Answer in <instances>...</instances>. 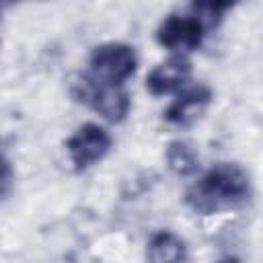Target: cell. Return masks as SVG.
Wrapping results in <instances>:
<instances>
[{"label":"cell","mask_w":263,"mask_h":263,"mask_svg":"<svg viewBox=\"0 0 263 263\" xmlns=\"http://www.w3.org/2000/svg\"><path fill=\"white\" fill-rule=\"evenodd\" d=\"M251 177L238 162H216L185 193L187 205L201 216L236 208L251 197Z\"/></svg>","instance_id":"cell-1"},{"label":"cell","mask_w":263,"mask_h":263,"mask_svg":"<svg viewBox=\"0 0 263 263\" xmlns=\"http://www.w3.org/2000/svg\"><path fill=\"white\" fill-rule=\"evenodd\" d=\"M72 95L76 101L88 105L92 111H97L103 119L111 123L123 121L132 107L129 92L123 86L99 82L90 74L78 76L72 82Z\"/></svg>","instance_id":"cell-2"},{"label":"cell","mask_w":263,"mask_h":263,"mask_svg":"<svg viewBox=\"0 0 263 263\" xmlns=\"http://www.w3.org/2000/svg\"><path fill=\"white\" fill-rule=\"evenodd\" d=\"M90 76L105 84L121 86L138 68L136 49L121 41L101 43L90 53Z\"/></svg>","instance_id":"cell-3"},{"label":"cell","mask_w":263,"mask_h":263,"mask_svg":"<svg viewBox=\"0 0 263 263\" xmlns=\"http://www.w3.org/2000/svg\"><path fill=\"white\" fill-rule=\"evenodd\" d=\"M111 144V136L105 127H101L99 123H84L68 138L66 150L74 168L80 173L101 162L109 154Z\"/></svg>","instance_id":"cell-4"},{"label":"cell","mask_w":263,"mask_h":263,"mask_svg":"<svg viewBox=\"0 0 263 263\" xmlns=\"http://www.w3.org/2000/svg\"><path fill=\"white\" fill-rule=\"evenodd\" d=\"M205 29L193 14H168L156 29V41L171 51H191L203 41Z\"/></svg>","instance_id":"cell-5"},{"label":"cell","mask_w":263,"mask_h":263,"mask_svg":"<svg viewBox=\"0 0 263 263\" xmlns=\"http://www.w3.org/2000/svg\"><path fill=\"white\" fill-rule=\"evenodd\" d=\"M214 101V90L208 84H195L177 95V99L164 111V119L173 125L187 127L197 121Z\"/></svg>","instance_id":"cell-6"},{"label":"cell","mask_w":263,"mask_h":263,"mask_svg":"<svg viewBox=\"0 0 263 263\" xmlns=\"http://www.w3.org/2000/svg\"><path fill=\"white\" fill-rule=\"evenodd\" d=\"M191 76V62L183 55V53H177L160 64H156L148 76H146V88L154 95V97H160V95H168L177 88H181Z\"/></svg>","instance_id":"cell-7"},{"label":"cell","mask_w":263,"mask_h":263,"mask_svg":"<svg viewBox=\"0 0 263 263\" xmlns=\"http://www.w3.org/2000/svg\"><path fill=\"white\" fill-rule=\"evenodd\" d=\"M148 263H185L187 259V245L181 236L171 230H160L152 234L146 247Z\"/></svg>","instance_id":"cell-8"},{"label":"cell","mask_w":263,"mask_h":263,"mask_svg":"<svg viewBox=\"0 0 263 263\" xmlns=\"http://www.w3.org/2000/svg\"><path fill=\"white\" fill-rule=\"evenodd\" d=\"M164 156H166L168 168L179 177H189L199 168V156L195 148L185 140H173L166 146Z\"/></svg>","instance_id":"cell-9"},{"label":"cell","mask_w":263,"mask_h":263,"mask_svg":"<svg viewBox=\"0 0 263 263\" xmlns=\"http://www.w3.org/2000/svg\"><path fill=\"white\" fill-rule=\"evenodd\" d=\"M226 10H230V4L228 2H199V4H193L191 6V14L203 25L205 31L212 29V27H216L224 18Z\"/></svg>","instance_id":"cell-10"},{"label":"cell","mask_w":263,"mask_h":263,"mask_svg":"<svg viewBox=\"0 0 263 263\" xmlns=\"http://www.w3.org/2000/svg\"><path fill=\"white\" fill-rule=\"evenodd\" d=\"M12 185H14V171H12V164H10V160L0 152V201L10 195Z\"/></svg>","instance_id":"cell-11"},{"label":"cell","mask_w":263,"mask_h":263,"mask_svg":"<svg viewBox=\"0 0 263 263\" xmlns=\"http://www.w3.org/2000/svg\"><path fill=\"white\" fill-rule=\"evenodd\" d=\"M216 263H240V261L234 259V257H226V259H220V261H216Z\"/></svg>","instance_id":"cell-12"}]
</instances>
